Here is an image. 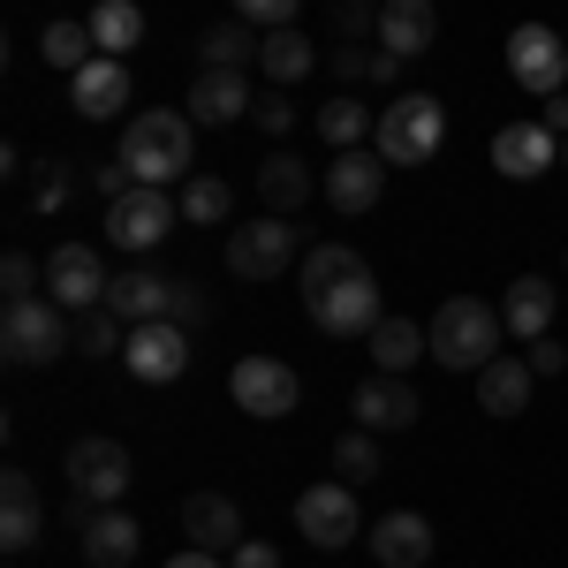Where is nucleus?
<instances>
[{"label":"nucleus","instance_id":"f257e3e1","mask_svg":"<svg viewBox=\"0 0 568 568\" xmlns=\"http://www.w3.org/2000/svg\"><path fill=\"white\" fill-rule=\"evenodd\" d=\"M296 288H304L311 326L334 334V342H364V334L387 318V311H379V273L356 258L349 243H318V251H304Z\"/></svg>","mask_w":568,"mask_h":568},{"label":"nucleus","instance_id":"f03ea898","mask_svg":"<svg viewBox=\"0 0 568 568\" xmlns=\"http://www.w3.org/2000/svg\"><path fill=\"white\" fill-rule=\"evenodd\" d=\"M114 160L130 168V182L168 190V182L190 175V160H197V122H190V114H175V106H152V114H136L130 130H122Z\"/></svg>","mask_w":568,"mask_h":568},{"label":"nucleus","instance_id":"7ed1b4c3","mask_svg":"<svg viewBox=\"0 0 568 568\" xmlns=\"http://www.w3.org/2000/svg\"><path fill=\"white\" fill-rule=\"evenodd\" d=\"M425 334H433V364H447V372H485V364L500 356L508 318H500L493 304H478V296H447Z\"/></svg>","mask_w":568,"mask_h":568},{"label":"nucleus","instance_id":"20e7f679","mask_svg":"<svg viewBox=\"0 0 568 568\" xmlns=\"http://www.w3.org/2000/svg\"><path fill=\"white\" fill-rule=\"evenodd\" d=\"M439 144H447V106H439L433 91H402L379 106V130H372V152L387 160V168H425Z\"/></svg>","mask_w":568,"mask_h":568},{"label":"nucleus","instance_id":"39448f33","mask_svg":"<svg viewBox=\"0 0 568 568\" xmlns=\"http://www.w3.org/2000/svg\"><path fill=\"white\" fill-rule=\"evenodd\" d=\"M69 311L53 304V296H23V304H8V318H0V349H8V364H23V372H39V364H53V356H69Z\"/></svg>","mask_w":568,"mask_h":568},{"label":"nucleus","instance_id":"423d86ee","mask_svg":"<svg viewBox=\"0 0 568 568\" xmlns=\"http://www.w3.org/2000/svg\"><path fill=\"white\" fill-rule=\"evenodd\" d=\"M288 265H304L296 220L265 213V220H251V227H227V273H235V281H281Z\"/></svg>","mask_w":568,"mask_h":568},{"label":"nucleus","instance_id":"0eeeda50","mask_svg":"<svg viewBox=\"0 0 568 568\" xmlns=\"http://www.w3.org/2000/svg\"><path fill=\"white\" fill-rule=\"evenodd\" d=\"M296 530H304L318 554H342L349 538H364V508H356V485L349 478H326V485H304L296 493Z\"/></svg>","mask_w":568,"mask_h":568},{"label":"nucleus","instance_id":"6e6552de","mask_svg":"<svg viewBox=\"0 0 568 568\" xmlns=\"http://www.w3.org/2000/svg\"><path fill=\"white\" fill-rule=\"evenodd\" d=\"M182 220V205L168 197V190H152V182H136L130 197H114L106 205V243L114 251H130V258H144V251H160L168 243V227Z\"/></svg>","mask_w":568,"mask_h":568},{"label":"nucleus","instance_id":"1a4fd4ad","mask_svg":"<svg viewBox=\"0 0 568 568\" xmlns=\"http://www.w3.org/2000/svg\"><path fill=\"white\" fill-rule=\"evenodd\" d=\"M508 77L524 91H538V99H554L568 84V39L554 23H516L508 31Z\"/></svg>","mask_w":568,"mask_h":568},{"label":"nucleus","instance_id":"9d476101","mask_svg":"<svg viewBox=\"0 0 568 568\" xmlns=\"http://www.w3.org/2000/svg\"><path fill=\"white\" fill-rule=\"evenodd\" d=\"M61 470H69V493H84L99 508H114L122 493H130V447L122 439H77L69 455H61Z\"/></svg>","mask_w":568,"mask_h":568},{"label":"nucleus","instance_id":"9b49d317","mask_svg":"<svg viewBox=\"0 0 568 568\" xmlns=\"http://www.w3.org/2000/svg\"><path fill=\"white\" fill-rule=\"evenodd\" d=\"M122 364H130V379H144V387L182 379V372H190V326H175V318H144V326H130Z\"/></svg>","mask_w":568,"mask_h":568},{"label":"nucleus","instance_id":"f8f14e48","mask_svg":"<svg viewBox=\"0 0 568 568\" xmlns=\"http://www.w3.org/2000/svg\"><path fill=\"white\" fill-rule=\"evenodd\" d=\"M227 394H235L243 417H288L304 387H296V372H288L281 356H243V364L227 372Z\"/></svg>","mask_w":568,"mask_h":568},{"label":"nucleus","instance_id":"ddd939ff","mask_svg":"<svg viewBox=\"0 0 568 568\" xmlns=\"http://www.w3.org/2000/svg\"><path fill=\"white\" fill-rule=\"evenodd\" d=\"M106 281H114V273L99 265L91 243H61V251L45 258V296H53L61 311H99L106 304Z\"/></svg>","mask_w":568,"mask_h":568},{"label":"nucleus","instance_id":"4468645a","mask_svg":"<svg viewBox=\"0 0 568 568\" xmlns=\"http://www.w3.org/2000/svg\"><path fill=\"white\" fill-rule=\"evenodd\" d=\"M318 190H326V205H334V213H372V205L387 197V160H379V152H364V144H356V152H334V168H326Z\"/></svg>","mask_w":568,"mask_h":568},{"label":"nucleus","instance_id":"2eb2a0df","mask_svg":"<svg viewBox=\"0 0 568 568\" xmlns=\"http://www.w3.org/2000/svg\"><path fill=\"white\" fill-rule=\"evenodd\" d=\"M349 409H356V425H364V433H409L425 402H417V387H409V379H394V372H372V379L349 394Z\"/></svg>","mask_w":568,"mask_h":568},{"label":"nucleus","instance_id":"dca6fc26","mask_svg":"<svg viewBox=\"0 0 568 568\" xmlns=\"http://www.w3.org/2000/svg\"><path fill=\"white\" fill-rule=\"evenodd\" d=\"M493 168L508 182H538L546 168H561V136L546 130V122H508V130L493 136Z\"/></svg>","mask_w":568,"mask_h":568},{"label":"nucleus","instance_id":"f3484780","mask_svg":"<svg viewBox=\"0 0 568 568\" xmlns=\"http://www.w3.org/2000/svg\"><path fill=\"white\" fill-rule=\"evenodd\" d=\"M39 538H45V508L31 470H0V546H8V561H23Z\"/></svg>","mask_w":568,"mask_h":568},{"label":"nucleus","instance_id":"a211bd4d","mask_svg":"<svg viewBox=\"0 0 568 568\" xmlns=\"http://www.w3.org/2000/svg\"><path fill=\"white\" fill-rule=\"evenodd\" d=\"M190 122H205V130H227V122H243L258 99L243 84V69H197V84H190Z\"/></svg>","mask_w":568,"mask_h":568},{"label":"nucleus","instance_id":"6ab92c4d","mask_svg":"<svg viewBox=\"0 0 568 568\" xmlns=\"http://www.w3.org/2000/svg\"><path fill=\"white\" fill-rule=\"evenodd\" d=\"M364 538H372V561H379V568H425V561H433V524H425L417 508L379 516Z\"/></svg>","mask_w":568,"mask_h":568},{"label":"nucleus","instance_id":"aec40b11","mask_svg":"<svg viewBox=\"0 0 568 568\" xmlns=\"http://www.w3.org/2000/svg\"><path fill=\"white\" fill-rule=\"evenodd\" d=\"M69 106H77L84 122H106V114H122V106H130V69H122L114 53L84 61V69L69 77Z\"/></svg>","mask_w":568,"mask_h":568},{"label":"nucleus","instance_id":"412c9836","mask_svg":"<svg viewBox=\"0 0 568 568\" xmlns=\"http://www.w3.org/2000/svg\"><path fill=\"white\" fill-rule=\"evenodd\" d=\"M182 538L205 546V554H235L243 546V508L227 493H190L182 500Z\"/></svg>","mask_w":568,"mask_h":568},{"label":"nucleus","instance_id":"4be33fe9","mask_svg":"<svg viewBox=\"0 0 568 568\" xmlns=\"http://www.w3.org/2000/svg\"><path fill=\"white\" fill-rule=\"evenodd\" d=\"M433 39H439L433 0H387V8H379V45H387V53L417 61V53H433Z\"/></svg>","mask_w":568,"mask_h":568},{"label":"nucleus","instance_id":"5701e85b","mask_svg":"<svg viewBox=\"0 0 568 568\" xmlns=\"http://www.w3.org/2000/svg\"><path fill=\"white\" fill-rule=\"evenodd\" d=\"M530 379H538L530 356H493V364L478 372V409L485 417H524L530 409Z\"/></svg>","mask_w":568,"mask_h":568},{"label":"nucleus","instance_id":"b1692460","mask_svg":"<svg viewBox=\"0 0 568 568\" xmlns=\"http://www.w3.org/2000/svg\"><path fill=\"white\" fill-rule=\"evenodd\" d=\"M168 304H175V281H160V273H144V265H130V273H114V281H106V311H122L130 326L168 318Z\"/></svg>","mask_w":568,"mask_h":568},{"label":"nucleus","instance_id":"393cba45","mask_svg":"<svg viewBox=\"0 0 568 568\" xmlns=\"http://www.w3.org/2000/svg\"><path fill=\"white\" fill-rule=\"evenodd\" d=\"M554 311H561V296H554V281H538V273L508 281V296H500V318H508V334H524V342H538V334L554 326Z\"/></svg>","mask_w":568,"mask_h":568},{"label":"nucleus","instance_id":"a878e982","mask_svg":"<svg viewBox=\"0 0 568 568\" xmlns=\"http://www.w3.org/2000/svg\"><path fill=\"white\" fill-rule=\"evenodd\" d=\"M364 342H372V372H394V379H409V364H417V356H433V334H425V326H409V318H379Z\"/></svg>","mask_w":568,"mask_h":568},{"label":"nucleus","instance_id":"bb28decb","mask_svg":"<svg viewBox=\"0 0 568 568\" xmlns=\"http://www.w3.org/2000/svg\"><path fill=\"white\" fill-rule=\"evenodd\" d=\"M311 168L296 160V152H273L258 168V197H265V213H281V220H296V205H311Z\"/></svg>","mask_w":568,"mask_h":568},{"label":"nucleus","instance_id":"cd10ccee","mask_svg":"<svg viewBox=\"0 0 568 568\" xmlns=\"http://www.w3.org/2000/svg\"><path fill=\"white\" fill-rule=\"evenodd\" d=\"M136 516H122V508H99L91 516V530H84V561L91 568H130L136 561Z\"/></svg>","mask_w":568,"mask_h":568},{"label":"nucleus","instance_id":"c85d7f7f","mask_svg":"<svg viewBox=\"0 0 568 568\" xmlns=\"http://www.w3.org/2000/svg\"><path fill=\"white\" fill-rule=\"evenodd\" d=\"M258 69H265V77H273L281 91H288V84H304L311 69H318V45H311L304 31H296V23H288V31H265V45H258Z\"/></svg>","mask_w":568,"mask_h":568},{"label":"nucleus","instance_id":"c756f323","mask_svg":"<svg viewBox=\"0 0 568 568\" xmlns=\"http://www.w3.org/2000/svg\"><path fill=\"white\" fill-rule=\"evenodd\" d=\"M84 23H91V39H99V53H114V61L144 39V8H136V0H99Z\"/></svg>","mask_w":568,"mask_h":568},{"label":"nucleus","instance_id":"7c9ffc66","mask_svg":"<svg viewBox=\"0 0 568 568\" xmlns=\"http://www.w3.org/2000/svg\"><path fill=\"white\" fill-rule=\"evenodd\" d=\"M258 23H243V16H235V23H213V31H205V39H197V61H205V69H243V61H258Z\"/></svg>","mask_w":568,"mask_h":568},{"label":"nucleus","instance_id":"2f4dec72","mask_svg":"<svg viewBox=\"0 0 568 568\" xmlns=\"http://www.w3.org/2000/svg\"><path fill=\"white\" fill-rule=\"evenodd\" d=\"M372 130H379V114H372V106H356L349 91H342L334 106H318V136H326L334 152H356V144H364Z\"/></svg>","mask_w":568,"mask_h":568},{"label":"nucleus","instance_id":"473e14b6","mask_svg":"<svg viewBox=\"0 0 568 568\" xmlns=\"http://www.w3.org/2000/svg\"><path fill=\"white\" fill-rule=\"evenodd\" d=\"M175 205H182L190 227H220V220H227V182H220V175H182Z\"/></svg>","mask_w":568,"mask_h":568},{"label":"nucleus","instance_id":"72a5a7b5","mask_svg":"<svg viewBox=\"0 0 568 568\" xmlns=\"http://www.w3.org/2000/svg\"><path fill=\"white\" fill-rule=\"evenodd\" d=\"M45 69H84V61H99V39H91V23H45Z\"/></svg>","mask_w":568,"mask_h":568},{"label":"nucleus","instance_id":"f704fd0d","mask_svg":"<svg viewBox=\"0 0 568 568\" xmlns=\"http://www.w3.org/2000/svg\"><path fill=\"white\" fill-rule=\"evenodd\" d=\"M334 470H342L349 485H372L379 470H387V463H379V433H364V425L342 433V439H334Z\"/></svg>","mask_w":568,"mask_h":568},{"label":"nucleus","instance_id":"c9c22d12","mask_svg":"<svg viewBox=\"0 0 568 568\" xmlns=\"http://www.w3.org/2000/svg\"><path fill=\"white\" fill-rule=\"evenodd\" d=\"M77 349H91V356L114 349V356H122V349H130V318H122V311H106V304L84 311V326H77Z\"/></svg>","mask_w":568,"mask_h":568},{"label":"nucleus","instance_id":"e433bc0d","mask_svg":"<svg viewBox=\"0 0 568 568\" xmlns=\"http://www.w3.org/2000/svg\"><path fill=\"white\" fill-rule=\"evenodd\" d=\"M296 8H304V0H235V16H243V23H258V31H288V23H296Z\"/></svg>","mask_w":568,"mask_h":568},{"label":"nucleus","instance_id":"4c0bfd02","mask_svg":"<svg viewBox=\"0 0 568 568\" xmlns=\"http://www.w3.org/2000/svg\"><path fill=\"white\" fill-rule=\"evenodd\" d=\"M0 288H8V304H23V296H39V265L23 258V251H8V258H0Z\"/></svg>","mask_w":568,"mask_h":568},{"label":"nucleus","instance_id":"58836bf2","mask_svg":"<svg viewBox=\"0 0 568 568\" xmlns=\"http://www.w3.org/2000/svg\"><path fill=\"white\" fill-rule=\"evenodd\" d=\"M379 8H387V0H334V23H342L349 39H364V31L379 39Z\"/></svg>","mask_w":568,"mask_h":568},{"label":"nucleus","instance_id":"ea45409f","mask_svg":"<svg viewBox=\"0 0 568 568\" xmlns=\"http://www.w3.org/2000/svg\"><path fill=\"white\" fill-rule=\"evenodd\" d=\"M251 122H258L265 136H288V130H296V106H288V91H273V99H258V106H251Z\"/></svg>","mask_w":568,"mask_h":568},{"label":"nucleus","instance_id":"a19ab883","mask_svg":"<svg viewBox=\"0 0 568 568\" xmlns=\"http://www.w3.org/2000/svg\"><path fill=\"white\" fill-rule=\"evenodd\" d=\"M31 205H39V213H61V205H69V168H61V160H45V175H39V190H31Z\"/></svg>","mask_w":568,"mask_h":568},{"label":"nucleus","instance_id":"79ce46f5","mask_svg":"<svg viewBox=\"0 0 568 568\" xmlns=\"http://www.w3.org/2000/svg\"><path fill=\"white\" fill-rule=\"evenodd\" d=\"M334 77H342L349 91H356V84H372V53H364L356 39H349V45H334Z\"/></svg>","mask_w":568,"mask_h":568},{"label":"nucleus","instance_id":"37998d69","mask_svg":"<svg viewBox=\"0 0 568 568\" xmlns=\"http://www.w3.org/2000/svg\"><path fill=\"white\" fill-rule=\"evenodd\" d=\"M168 318H175V326H205V288H197V281H175V304H168Z\"/></svg>","mask_w":568,"mask_h":568},{"label":"nucleus","instance_id":"c03bdc74","mask_svg":"<svg viewBox=\"0 0 568 568\" xmlns=\"http://www.w3.org/2000/svg\"><path fill=\"white\" fill-rule=\"evenodd\" d=\"M530 372H538V379H554V372H568V349L554 342V334H538V342H530Z\"/></svg>","mask_w":568,"mask_h":568},{"label":"nucleus","instance_id":"a18cd8bd","mask_svg":"<svg viewBox=\"0 0 568 568\" xmlns=\"http://www.w3.org/2000/svg\"><path fill=\"white\" fill-rule=\"evenodd\" d=\"M227 568H281V554H273L265 538H243V546L227 554Z\"/></svg>","mask_w":568,"mask_h":568},{"label":"nucleus","instance_id":"49530a36","mask_svg":"<svg viewBox=\"0 0 568 568\" xmlns=\"http://www.w3.org/2000/svg\"><path fill=\"white\" fill-rule=\"evenodd\" d=\"M91 182H99V197H106V205H114V197H130V190H136V182H130V168H122V160H114V168H99V175H91Z\"/></svg>","mask_w":568,"mask_h":568},{"label":"nucleus","instance_id":"de8ad7c7","mask_svg":"<svg viewBox=\"0 0 568 568\" xmlns=\"http://www.w3.org/2000/svg\"><path fill=\"white\" fill-rule=\"evenodd\" d=\"M402 77V53H387V45H372V84H394Z\"/></svg>","mask_w":568,"mask_h":568},{"label":"nucleus","instance_id":"09e8293b","mask_svg":"<svg viewBox=\"0 0 568 568\" xmlns=\"http://www.w3.org/2000/svg\"><path fill=\"white\" fill-rule=\"evenodd\" d=\"M538 122H546L554 136H568V91H554V99H546V114H538Z\"/></svg>","mask_w":568,"mask_h":568},{"label":"nucleus","instance_id":"8fccbe9b","mask_svg":"<svg viewBox=\"0 0 568 568\" xmlns=\"http://www.w3.org/2000/svg\"><path fill=\"white\" fill-rule=\"evenodd\" d=\"M168 568H227V561H220V554H205V546H182Z\"/></svg>","mask_w":568,"mask_h":568},{"label":"nucleus","instance_id":"3c124183","mask_svg":"<svg viewBox=\"0 0 568 568\" xmlns=\"http://www.w3.org/2000/svg\"><path fill=\"white\" fill-rule=\"evenodd\" d=\"M561 168H568V136H561Z\"/></svg>","mask_w":568,"mask_h":568}]
</instances>
